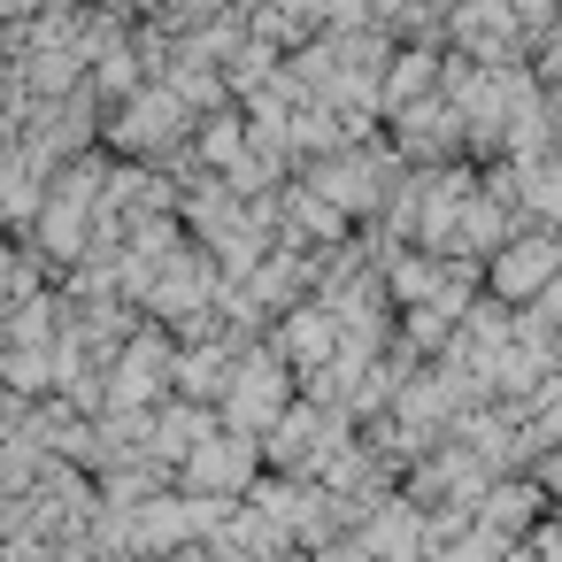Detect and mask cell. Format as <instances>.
I'll list each match as a JSON object with an SVG mask.
<instances>
[{
  "label": "cell",
  "mask_w": 562,
  "mask_h": 562,
  "mask_svg": "<svg viewBox=\"0 0 562 562\" xmlns=\"http://www.w3.org/2000/svg\"><path fill=\"white\" fill-rule=\"evenodd\" d=\"M547 262H554V247H524L501 262V285H531V278H547Z\"/></svg>",
  "instance_id": "obj_1"
}]
</instances>
